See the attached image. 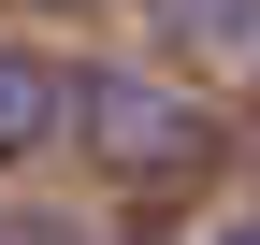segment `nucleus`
<instances>
[{"label":"nucleus","mask_w":260,"mask_h":245,"mask_svg":"<svg viewBox=\"0 0 260 245\" xmlns=\"http://www.w3.org/2000/svg\"><path fill=\"white\" fill-rule=\"evenodd\" d=\"M73 130H87V159L130 173V188H188V173L217 159V115L188 101V87H159V72H73Z\"/></svg>","instance_id":"1"},{"label":"nucleus","mask_w":260,"mask_h":245,"mask_svg":"<svg viewBox=\"0 0 260 245\" xmlns=\"http://www.w3.org/2000/svg\"><path fill=\"white\" fill-rule=\"evenodd\" d=\"M44 130H58V72H44V58H15V44H0V159H29Z\"/></svg>","instance_id":"2"},{"label":"nucleus","mask_w":260,"mask_h":245,"mask_svg":"<svg viewBox=\"0 0 260 245\" xmlns=\"http://www.w3.org/2000/svg\"><path fill=\"white\" fill-rule=\"evenodd\" d=\"M159 29L188 58H260V0H159Z\"/></svg>","instance_id":"3"},{"label":"nucleus","mask_w":260,"mask_h":245,"mask_svg":"<svg viewBox=\"0 0 260 245\" xmlns=\"http://www.w3.org/2000/svg\"><path fill=\"white\" fill-rule=\"evenodd\" d=\"M217 245H260V217H232V231H217Z\"/></svg>","instance_id":"4"}]
</instances>
